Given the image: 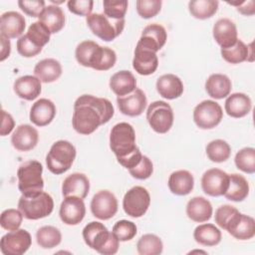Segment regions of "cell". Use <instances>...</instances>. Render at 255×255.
<instances>
[{
  "label": "cell",
  "instance_id": "cell-1",
  "mask_svg": "<svg viewBox=\"0 0 255 255\" xmlns=\"http://www.w3.org/2000/svg\"><path fill=\"white\" fill-rule=\"evenodd\" d=\"M112 103L105 98L92 95L80 96L74 104L72 125L80 134H91L114 116Z\"/></svg>",
  "mask_w": 255,
  "mask_h": 255
},
{
  "label": "cell",
  "instance_id": "cell-2",
  "mask_svg": "<svg viewBox=\"0 0 255 255\" xmlns=\"http://www.w3.org/2000/svg\"><path fill=\"white\" fill-rule=\"evenodd\" d=\"M110 147L117 156L119 163L127 169L134 167L142 157L139 148L135 144V131L131 125L125 122L112 128Z\"/></svg>",
  "mask_w": 255,
  "mask_h": 255
},
{
  "label": "cell",
  "instance_id": "cell-3",
  "mask_svg": "<svg viewBox=\"0 0 255 255\" xmlns=\"http://www.w3.org/2000/svg\"><path fill=\"white\" fill-rule=\"evenodd\" d=\"M75 56L80 65L97 71L110 70L117 61V55L113 49L102 47L91 40L81 42L76 48Z\"/></svg>",
  "mask_w": 255,
  "mask_h": 255
},
{
  "label": "cell",
  "instance_id": "cell-4",
  "mask_svg": "<svg viewBox=\"0 0 255 255\" xmlns=\"http://www.w3.org/2000/svg\"><path fill=\"white\" fill-rule=\"evenodd\" d=\"M85 243L103 255H114L120 247V240L99 221L88 223L83 229Z\"/></svg>",
  "mask_w": 255,
  "mask_h": 255
},
{
  "label": "cell",
  "instance_id": "cell-5",
  "mask_svg": "<svg viewBox=\"0 0 255 255\" xmlns=\"http://www.w3.org/2000/svg\"><path fill=\"white\" fill-rule=\"evenodd\" d=\"M42 172L43 166L38 160H28L19 166L17 170L18 188L22 195L31 197L39 195L43 191Z\"/></svg>",
  "mask_w": 255,
  "mask_h": 255
},
{
  "label": "cell",
  "instance_id": "cell-6",
  "mask_svg": "<svg viewBox=\"0 0 255 255\" xmlns=\"http://www.w3.org/2000/svg\"><path fill=\"white\" fill-rule=\"evenodd\" d=\"M76 158V148L68 140L54 142L46 156L48 169L54 174H62L69 170Z\"/></svg>",
  "mask_w": 255,
  "mask_h": 255
},
{
  "label": "cell",
  "instance_id": "cell-7",
  "mask_svg": "<svg viewBox=\"0 0 255 255\" xmlns=\"http://www.w3.org/2000/svg\"><path fill=\"white\" fill-rule=\"evenodd\" d=\"M18 208L23 216L29 220H37L49 216L54 209V200L50 194L42 191L36 196L22 195L18 201Z\"/></svg>",
  "mask_w": 255,
  "mask_h": 255
},
{
  "label": "cell",
  "instance_id": "cell-8",
  "mask_svg": "<svg viewBox=\"0 0 255 255\" xmlns=\"http://www.w3.org/2000/svg\"><path fill=\"white\" fill-rule=\"evenodd\" d=\"M86 21L93 34L106 42L116 39L125 28V19H113L104 13H91Z\"/></svg>",
  "mask_w": 255,
  "mask_h": 255
},
{
  "label": "cell",
  "instance_id": "cell-9",
  "mask_svg": "<svg viewBox=\"0 0 255 255\" xmlns=\"http://www.w3.org/2000/svg\"><path fill=\"white\" fill-rule=\"evenodd\" d=\"M173 111L166 102L155 101L146 110L148 125L157 133L167 132L173 125Z\"/></svg>",
  "mask_w": 255,
  "mask_h": 255
},
{
  "label": "cell",
  "instance_id": "cell-10",
  "mask_svg": "<svg viewBox=\"0 0 255 255\" xmlns=\"http://www.w3.org/2000/svg\"><path fill=\"white\" fill-rule=\"evenodd\" d=\"M223 118V111L220 105L211 100L199 103L193 111V121L202 129H210L218 126Z\"/></svg>",
  "mask_w": 255,
  "mask_h": 255
},
{
  "label": "cell",
  "instance_id": "cell-11",
  "mask_svg": "<svg viewBox=\"0 0 255 255\" xmlns=\"http://www.w3.org/2000/svg\"><path fill=\"white\" fill-rule=\"evenodd\" d=\"M150 204V195L142 186H133L127 191L123 199V208L125 212L134 218L145 214Z\"/></svg>",
  "mask_w": 255,
  "mask_h": 255
},
{
  "label": "cell",
  "instance_id": "cell-12",
  "mask_svg": "<svg viewBox=\"0 0 255 255\" xmlns=\"http://www.w3.org/2000/svg\"><path fill=\"white\" fill-rule=\"evenodd\" d=\"M31 243L30 233L25 229H17L2 236L0 249L4 255H21L30 248Z\"/></svg>",
  "mask_w": 255,
  "mask_h": 255
},
{
  "label": "cell",
  "instance_id": "cell-13",
  "mask_svg": "<svg viewBox=\"0 0 255 255\" xmlns=\"http://www.w3.org/2000/svg\"><path fill=\"white\" fill-rule=\"evenodd\" d=\"M91 211L101 220L111 219L118 211V199L112 191L100 190L92 198Z\"/></svg>",
  "mask_w": 255,
  "mask_h": 255
},
{
  "label": "cell",
  "instance_id": "cell-14",
  "mask_svg": "<svg viewBox=\"0 0 255 255\" xmlns=\"http://www.w3.org/2000/svg\"><path fill=\"white\" fill-rule=\"evenodd\" d=\"M229 185V174L219 168L206 170L201 177V187L209 196L224 195Z\"/></svg>",
  "mask_w": 255,
  "mask_h": 255
},
{
  "label": "cell",
  "instance_id": "cell-15",
  "mask_svg": "<svg viewBox=\"0 0 255 255\" xmlns=\"http://www.w3.org/2000/svg\"><path fill=\"white\" fill-rule=\"evenodd\" d=\"M60 218L67 225L79 224L86 215L84 200L77 196H67L60 206Z\"/></svg>",
  "mask_w": 255,
  "mask_h": 255
},
{
  "label": "cell",
  "instance_id": "cell-16",
  "mask_svg": "<svg viewBox=\"0 0 255 255\" xmlns=\"http://www.w3.org/2000/svg\"><path fill=\"white\" fill-rule=\"evenodd\" d=\"M117 104L122 114L128 117H137L144 112L147 100L143 91L136 88L128 95L118 97Z\"/></svg>",
  "mask_w": 255,
  "mask_h": 255
},
{
  "label": "cell",
  "instance_id": "cell-17",
  "mask_svg": "<svg viewBox=\"0 0 255 255\" xmlns=\"http://www.w3.org/2000/svg\"><path fill=\"white\" fill-rule=\"evenodd\" d=\"M132 67L139 75L148 76L153 74L158 67L156 53L137 43L134 49Z\"/></svg>",
  "mask_w": 255,
  "mask_h": 255
},
{
  "label": "cell",
  "instance_id": "cell-18",
  "mask_svg": "<svg viewBox=\"0 0 255 255\" xmlns=\"http://www.w3.org/2000/svg\"><path fill=\"white\" fill-rule=\"evenodd\" d=\"M39 140V133L30 125H20L16 128L11 136V143L19 151H29L33 149Z\"/></svg>",
  "mask_w": 255,
  "mask_h": 255
},
{
  "label": "cell",
  "instance_id": "cell-19",
  "mask_svg": "<svg viewBox=\"0 0 255 255\" xmlns=\"http://www.w3.org/2000/svg\"><path fill=\"white\" fill-rule=\"evenodd\" d=\"M212 33L216 43L223 49L233 46L238 40L236 25L228 18L217 20L213 26Z\"/></svg>",
  "mask_w": 255,
  "mask_h": 255
},
{
  "label": "cell",
  "instance_id": "cell-20",
  "mask_svg": "<svg viewBox=\"0 0 255 255\" xmlns=\"http://www.w3.org/2000/svg\"><path fill=\"white\" fill-rule=\"evenodd\" d=\"M166 39L167 33L164 27L159 24L153 23L147 25L143 29L137 43L156 53L164 46Z\"/></svg>",
  "mask_w": 255,
  "mask_h": 255
},
{
  "label": "cell",
  "instance_id": "cell-21",
  "mask_svg": "<svg viewBox=\"0 0 255 255\" xmlns=\"http://www.w3.org/2000/svg\"><path fill=\"white\" fill-rule=\"evenodd\" d=\"M26 27V21L23 15L16 11H8L1 15L0 32L2 36L8 39L20 37Z\"/></svg>",
  "mask_w": 255,
  "mask_h": 255
},
{
  "label": "cell",
  "instance_id": "cell-22",
  "mask_svg": "<svg viewBox=\"0 0 255 255\" xmlns=\"http://www.w3.org/2000/svg\"><path fill=\"white\" fill-rule=\"evenodd\" d=\"M90 190L89 178L80 172L68 175L62 184V193L65 197L77 196L82 199L86 198Z\"/></svg>",
  "mask_w": 255,
  "mask_h": 255
},
{
  "label": "cell",
  "instance_id": "cell-23",
  "mask_svg": "<svg viewBox=\"0 0 255 255\" xmlns=\"http://www.w3.org/2000/svg\"><path fill=\"white\" fill-rule=\"evenodd\" d=\"M56 116V107L51 100L40 99L30 110V121L37 127L48 126Z\"/></svg>",
  "mask_w": 255,
  "mask_h": 255
},
{
  "label": "cell",
  "instance_id": "cell-24",
  "mask_svg": "<svg viewBox=\"0 0 255 255\" xmlns=\"http://www.w3.org/2000/svg\"><path fill=\"white\" fill-rule=\"evenodd\" d=\"M41 81L36 76H22L18 78L13 85L15 94L24 100L32 101L40 96L42 91Z\"/></svg>",
  "mask_w": 255,
  "mask_h": 255
},
{
  "label": "cell",
  "instance_id": "cell-25",
  "mask_svg": "<svg viewBox=\"0 0 255 255\" xmlns=\"http://www.w3.org/2000/svg\"><path fill=\"white\" fill-rule=\"evenodd\" d=\"M157 93L164 99L174 100L179 98L183 93V84L181 80L173 74L160 76L156 81Z\"/></svg>",
  "mask_w": 255,
  "mask_h": 255
},
{
  "label": "cell",
  "instance_id": "cell-26",
  "mask_svg": "<svg viewBox=\"0 0 255 255\" xmlns=\"http://www.w3.org/2000/svg\"><path fill=\"white\" fill-rule=\"evenodd\" d=\"M238 240H248L255 235V220L253 217L240 213L226 229Z\"/></svg>",
  "mask_w": 255,
  "mask_h": 255
},
{
  "label": "cell",
  "instance_id": "cell-27",
  "mask_svg": "<svg viewBox=\"0 0 255 255\" xmlns=\"http://www.w3.org/2000/svg\"><path fill=\"white\" fill-rule=\"evenodd\" d=\"M186 214L194 222H205L211 218L212 205L208 199L202 196H195L187 202Z\"/></svg>",
  "mask_w": 255,
  "mask_h": 255
},
{
  "label": "cell",
  "instance_id": "cell-28",
  "mask_svg": "<svg viewBox=\"0 0 255 255\" xmlns=\"http://www.w3.org/2000/svg\"><path fill=\"white\" fill-rule=\"evenodd\" d=\"M168 188L176 195H187L189 194L194 186L193 175L184 169L173 171L168 178Z\"/></svg>",
  "mask_w": 255,
  "mask_h": 255
},
{
  "label": "cell",
  "instance_id": "cell-29",
  "mask_svg": "<svg viewBox=\"0 0 255 255\" xmlns=\"http://www.w3.org/2000/svg\"><path fill=\"white\" fill-rule=\"evenodd\" d=\"M231 89V80L223 74H212L205 82L207 94L215 100H221L229 96Z\"/></svg>",
  "mask_w": 255,
  "mask_h": 255
},
{
  "label": "cell",
  "instance_id": "cell-30",
  "mask_svg": "<svg viewBox=\"0 0 255 255\" xmlns=\"http://www.w3.org/2000/svg\"><path fill=\"white\" fill-rule=\"evenodd\" d=\"M252 108L251 99L243 93H234L225 101V112L232 118H243L249 114Z\"/></svg>",
  "mask_w": 255,
  "mask_h": 255
},
{
  "label": "cell",
  "instance_id": "cell-31",
  "mask_svg": "<svg viewBox=\"0 0 255 255\" xmlns=\"http://www.w3.org/2000/svg\"><path fill=\"white\" fill-rule=\"evenodd\" d=\"M110 88L118 97H123L136 89V80L129 71L123 70L111 77Z\"/></svg>",
  "mask_w": 255,
  "mask_h": 255
},
{
  "label": "cell",
  "instance_id": "cell-32",
  "mask_svg": "<svg viewBox=\"0 0 255 255\" xmlns=\"http://www.w3.org/2000/svg\"><path fill=\"white\" fill-rule=\"evenodd\" d=\"M34 74L41 82L52 83L61 77L62 66L56 59H44L35 66Z\"/></svg>",
  "mask_w": 255,
  "mask_h": 255
},
{
  "label": "cell",
  "instance_id": "cell-33",
  "mask_svg": "<svg viewBox=\"0 0 255 255\" xmlns=\"http://www.w3.org/2000/svg\"><path fill=\"white\" fill-rule=\"evenodd\" d=\"M40 22H42L51 34L58 33L65 26V14L57 5H48L40 15Z\"/></svg>",
  "mask_w": 255,
  "mask_h": 255
},
{
  "label": "cell",
  "instance_id": "cell-34",
  "mask_svg": "<svg viewBox=\"0 0 255 255\" xmlns=\"http://www.w3.org/2000/svg\"><path fill=\"white\" fill-rule=\"evenodd\" d=\"M249 194V184L246 178L238 173L229 174V185L224 196L231 201H243Z\"/></svg>",
  "mask_w": 255,
  "mask_h": 255
},
{
  "label": "cell",
  "instance_id": "cell-35",
  "mask_svg": "<svg viewBox=\"0 0 255 255\" xmlns=\"http://www.w3.org/2000/svg\"><path fill=\"white\" fill-rule=\"evenodd\" d=\"M193 237L203 246H215L221 241V231L214 224L204 223L194 229Z\"/></svg>",
  "mask_w": 255,
  "mask_h": 255
},
{
  "label": "cell",
  "instance_id": "cell-36",
  "mask_svg": "<svg viewBox=\"0 0 255 255\" xmlns=\"http://www.w3.org/2000/svg\"><path fill=\"white\" fill-rule=\"evenodd\" d=\"M218 5L216 0H193L188 3V10L194 18L204 20L217 12Z\"/></svg>",
  "mask_w": 255,
  "mask_h": 255
},
{
  "label": "cell",
  "instance_id": "cell-37",
  "mask_svg": "<svg viewBox=\"0 0 255 255\" xmlns=\"http://www.w3.org/2000/svg\"><path fill=\"white\" fill-rule=\"evenodd\" d=\"M251 48L247 46L245 43H243L241 40H237V42L229 47V48H221V56L222 58L230 63V64H239L246 60H248V57L251 56L250 51Z\"/></svg>",
  "mask_w": 255,
  "mask_h": 255
},
{
  "label": "cell",
  "instance_id": "cell-38",
  "mask_svg": "<svg viewBox=\"0 0 255 255\" xmlns=\"http://www.w3.org/2000/svg\"><path fill=\"white\" fill-rule=\"evenodd\" d=\"M36 240L40 247L44 249H51L61 243L62 234L60 230L54 226H43L38 229L36 233Z\"/></svg>",
  "mask_w": 255,
  "mask_h": 255
},
{
  "label": "cell",
  "instance_id": "cell-39",
  "mask_svg": "<svg viewBox=\"0 0 255 255\" xmlns=\"http://www.w3.org/2000/svg\"><path fill=\"white\" fill-rule=\"evenodd\" d=\"M136 249L140 255H159L163 250V244L157 235L148 233L138 239Z\"/></svg>",
  "mask_w": 255,
  "mask_h": 255
},
{
  "label": "cell",
  "instance_id": "cell-40",
  "mask_svg": "<svg viewBox=\"0 0 255 255\" xmlns=\"http://www.w3.org/2000/svg\"><path fill=\"white\" fill-rule=\"evenodd\" d=\"M207 157L213 162H223L226 161L231 153V147L227 141L223 139L211 140L206 145Z\"/></svg>",
  "mask_w": 255,
  "mask_h": 255
},
{
  "label": "cell",
  "instance_id": "cell-41",
  "mask_svg": "<svg viewBox=\"0 0 255 255\" xmlns=\"http://www.w3.org/2000/svg\"><path fill=\"white\" fill-rule=\"evenodd\" d=\"M25 35L35 46L43 48L50 41L51 32L42 22L37 21L30 25Z\"/></svg>",
  "mask_w": 255,
  "mask_h": 255
},
{
  "label": "cell",
  "instance_id": "cell-42",
  "mask_svg": "<svg viewBox=\"0 0 255 255\" xmlns=\"http://www.w3.org/2000/svg\"><path fill=\"white\" fill-rule=\"evenodd\" d=\"M235 164L238 169L246 173L255 172V148L244 147L240 149L234 158Z\"/></svg>",
  "mask_w": 255,
  "mask_h": 255
},
{
  "label": "cell",
  "instance_id": "cell-43",
  "mask_svg": "<svg viewBox=\"0 0 255 255\" xmlns=\"http://www.w3.org/2000/svg\"><path fill=\"white\" fill-rule=\"evenodd\" d=\"M23 214L20 210L9 208L4 210L0 216V225L3 229L8 231H14L19 229L22 224Z\"/></svg>",
  "mask_w": 255,
  "mask_h": 255
},
{
  "label": "cell",
  "instance_id": "cell-44",
  "mask_svg": "<svg viewBox=\"0 0 255 255\" xmlns=\"http://www.w3.org/2000/svg\"><path fill=\"white\" fill-rule=\"evenodd\" d=\"M112 232L120 241H129L131 240L137 232L135 223L129 220H119L113 227Z\"/></svg>",
  "mask_w": 255,
  "mask_h": 255
},
{
  "label": "cell",
  "instance_id": "cell-45",
  "mask_svg": "<svg viewBox=\"0 0 255 255\" xmlns=\"http://www.w3.org/2000/svg\"><path fill=\"white\" fill-rule=\"evenodd\" d=\"M240 212L238 211L237 208H235L232 205L229 204H224L219 206L214 215V220L215 223L222 229L227 228V226L230 224V222L239 214Z\"/></svg>",
  "mask_w": 255,
  "mask_h": 255
},
{
  "label": "cell",
  "instance_id": "cell-46",
  "mask_svg": "<svg viewBox=\"0 0 255 255\" xmlns=\"http://www.w3.org/2000/svg\"><path fill=\"white\" fill-rule=\"evenodd\" d=\"M128 1H113V0H105L103 2L104 6V14L110 18L121 20L125 19V15L128 10Z\"/></svg>",
  "mask_w": 255,
  "mask_h": 255
},
{
  "label": "cell",
  "instance_id": "cell-47",
  "mask_svg": "<svg viewBox=\"0 0 255 255\" xmlns=\"http://www.w3.org/2000/svg\"><path fill=\"white\" fill-rule=\"evenodd\" d=\"M161 4V0H137L136 11L141 18L149 19L160 12Z\"/></svg>",
  "mask_w": 255,
  "mask_h": 255
},
{
  "label": "cell",
  "instance_id": "cell-48",
  "mask_svg": "<svg viewBox=\"0 0 255 255\" xmlns=\"http://www.w3.org/2000/svg\"><path fill=\"white\" fill-rule=\"evenodd\" d=\"M128 172L136 179H146L153 172V164L147 156L142 155L140 161L134 167L128 169Z\"/></svg>",
  "mask_w": 255,
  "mask_h": 255
},
{
  "label": "cell",
  "instance_id": "cell-49",
  "mask_svg": "<svg viewBox=\"0 0 255 255\" xmlns=\"http://www.w3.org/2000/svg\"><path fill=\"white\" fill-rule=\"evenodd\" d=\"M20 9L30 17H40L45 9V1L43 0H20L18 1Z\"/></svg>",
  "mask_w": 255,
  "mask_h": 255
},
{
  "label": "cell",
  "instance_id": "cell-50",
  "mask_svg": "<svg viewBox=\"0 0 255 255\" xmlns=\"http://www.w3.org/2000/svg\"><path fill=\"white\" fill-rule=\"evenodd\" d=\"M17 51L18 53L25 57V58H31V57H35L36 55H38L39 53H41L42 48H38L37 46H35L27 37L26 35L21 36L18 40H17Z\"/></svg>",
  "mask_w": 255,
  "mask_h": 255
},
{
  "label": "cell",
  "instance_id": "cell-51",
  "mask_svg": "<svg viewBox=\"0 0 255 255\" xmlns=\"http://www.w3.org/2000/svg\"><path fill=\"white\" fill-rule=\"evenodd\" d=\"M94 2L92 0H71L68 2L70 12L79 16H89L93 10Z\"/></svg>",
  "mask_w": 255,
  "mask_h": 255
},
{
  "label": "cell",
  "instance_id": "cell-52",
  "mask_svg": "<svg viewBox=\"0 0 255 255\" xmlns=\"http://www.w3.org/2000/svg\"><path fill=\"white\" fill-rule=\"evenodd\" d=\"M1 116H2V124H1L0 133L2 136H4V135L9 134L13 130V128L15 127V122H14L12 116L4 110H2Z\"/></svg>",
  "mask_w": 255,
  "mask_h": 255
},
{
  "label": "cell",
  "instance_id": "cell-53",
  "mask_svg": "<svg viewBox=\"0 0 255 255\" xmlns=\"http://www.w3.org/2000/svg\"><path fill=\"white\" fill-rule=\"evenodd\" d=\"M228 4L236 6L237 11L243 15H253L255 13V3L253 0L242 2H228Z\"/></svg>",
  "mask_w": 255,
  "mask_h": 255
},
{
  "label": "cell",
  "instance_id": "cell-54",
  "mask_svg": "<svg viewBox=\"0 0 255 255\" xmlns=\"http://www.w3.org/2000/svg\"><path fill=\"white\" fill-rule=\"evenodd\" d=\"M0 40H1V55H0V61H4L5 59H7L10 55L11 52V44H10V40L8 38H6L5 36L0 35Z\"/></svg>",
  "mask_w": 255,
  "mask_h": 255
}]
</instances>
